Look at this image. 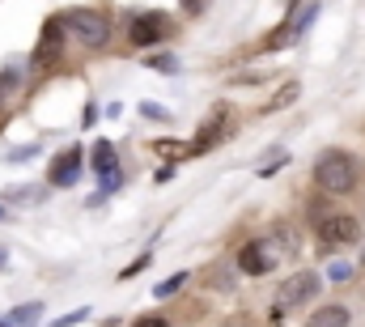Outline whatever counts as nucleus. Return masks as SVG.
Instances as JSON below:
<instances>
[{
    "label": "nucleus",
    "mask_w": 365,
    "mask_h": 327,
    "mask_svg": "<svg viewBox=\"0 0 365 327\" xmlns=\"http://www.w3.org/2000/svg\"><path fill=\"white\" fill-rule=\"evenodd\" d=\"M319 285H323V281H319L314 272H294L289 281H280L276 302H272V310H267V319H272V323H285V319H289V310H302L306 302H314Z\"/></svg>",
    "instance_id": "nucleus-1"
},
{
    "label": "nucleus",
    "mask_w": 365,
    "mask_h": 327,
    "mask_svg": "<svg viewBox=\"0 0 365 327\" xmlns=\"http://www.w3.org/2000/svg\"><path fill=\"white\" fill-rule=\"evenodd\" d=\"M314 179H319L323 191H335V196H344L357 187V162L353 154H344V149H331V154H323L319 162H314Z\"/></svg>",
    "instance_id": "nucleus-2"
},
{
    "label": "nucleus",
    "mask_w": 365,
    "mask_h": 327,
    "mask_svg": "<svg viewBox=\"0 0 365 327\" xmlns=\"http://www.w3.org/2000/svg\"><path fill=\"white\" fill-rule=\"evenodd\" d=\"M60 21H64V30L77 39V43H85V47H102L111 39V21L102 13H93V9H72Z\"/></svg>",
    "instance_id": "nucleus-3"
},
{
    "label": "nucleus",
    "mask_w": 365,
    "mask_h": 327,
    "mask_svg": "<svg viewBox=\"0 0 365 327\" xmlns=\"http://www.w3.org/2000/svg\"><path fill=\"white\" fill-rule=\"evenodd\" d=\"M314 225H319V242L323 246H344V242H357L361 238V225L349 213H327V217H319Z\"/></svg>",
    "instance_id": "nucleus-4"
},
{
    "label": "nucleus",
    "mask_w": 365,
    "mask_h": 327,
    "mask_svg": "<svg viewBox=\"0 0 365 327\" xmlns=\"http://www.w3.org/2000/svg\"><path fill=\"white\" fill-rule=\"evenodd\" d=\"M166 17L162 13H140V17H132V26H128V43L132 47H153V43H162L166 39Z\"/></svg>",
    "instance_id": "nucleus-5"
},
{
    "label": "nucleus",
    "mask_w": 365,
    "mask_h": 327,
    "mask_svg": "<svg viewBox=\"0 0 365 327\" xmlns=\"http://www.w3.org/2000/svg\"><path fill=\"white\" fill-rule=\"evenodd\" d=\"M276 251H267V242H247V246H242L238 251V268L242 272H247V276H267V272H272L276 268Z\"/></svg>",
    "instance_id": "nucleus-6"
},
{
    "label": "nucleus",
    "mask_w": 365,
    "mask_h": 327,
    "mask_svg": "<svg viewBox=\"0 0 365 327\" xmlns=\"http://www.w3.org/2000/svg\"><path fill=\"white\" fill-rule=\"evenodd\" d=\"M47 179H52L56 187H72V183H77V179H81V149H77V145H68L64 154L52 162Z\"/></svg>",
    "instance_id": "nucleus-7"
},
{
    "label": "nucleus",
    "mask_w": 365,
    "mask_h": 327,
    "mask_svg": "<svg viewBox=\"0 0 365 327\" xmlns=\"http://www.w3.org/2000/svg\"><path fill=\"white\" fill-rule=\"evenodd\" d=\"M267 246H276V255H280V260H294L298 251H302V234H298L289 221H276L272 230H267Z\"/></svg>",
    "instance_id": "nucleus-8"
},
{
    "label": "nucleus",
    "mask_w": 365,
    "mask_h": 327,
    "mask_svg": "<svg viewBox=\"0 0 365 327\" xmlns=\"http://www.w3.org/2000/svg\"><path fill=\"white\" fill-rule=\"evenodd\" d=\"M60 34H64V21L60 17H52L43 26V39H38V52H34V64H56V56H60Z\"/></svg>",
    "instance_id": "nucleus-9"
},
{
    "label": "nucleus",
    "mask_w": 365,
    "mask_h": 327,
    "mask_svg": "<svg viewBox=\"0 0 365 327\" xmlns=\"http://www.w3.org/2000/svg\"><path fill=\"white\" fill-rule=\"evenodd\" d=\"M221 132H225V111L217 107V111L208 115V123L196 132V145H191V154H208V149H212L217 140H221Z\"/></svg>",
    "instance_id": "nucleus-10"
},
{
    "label": "nucleus",
    "mask_w": 365,
    "mask_h": 327,
    "mask_svg": "<svg viewBox=\"0 0 365 327\" xmlns=\"http://www.w3.org/2000/svg\"><path fill=\"white\" fill-rule=\"evenodd\" d=\"M310 327H349V306H319L310 315Z\"/></svg>",
    "instance_id": "nucleus-11"
},
{
    "label": "nucleus",
    "mask_w": 365,
    "mask_h": 327,
    "mask_svg": "<svg viewBox=\"0 0 365 327\" xmlns=\"http://www.w3.org/2000/svg\"><path fill=\"white\" fill-rule=\"evenodd\" d=\"M93 170H98V179H107V174L119 170V162H115V145H107V140L93 145Z\"/></svg>",
    "instance_id": "nucleus-12"
},
{
    "label": "nucleus",
    "mask_w": 365,
    "mask_h": 327,
    "mask_svg": "<svg viewBox=\"0 0 365 327\" xmlns=\"http://www.w3.org/2000/svg\"><path fill=\"white\" fill-rule=\"evenodd\" d=\"M38 315H43L38 302H26V306H17L9 319H0V327H34V323H38Z\"/></svg>",
    "instance_id": "nucleus-13"
},
{
    "label": "nucleus",
    "mask_w": 365,
    "mask_h": 327,
    "mask_svg": "<svg viewBox=\"0 0 365 327\" xmlns=\"http://www.w3.org/2000/svg\"><path fill=\"white\" fill-rule=\"evenodd\" d=\"M298 94H302V85H298V81H289V85H280V89L272 94V103H267V111H285V107L294 103Z\"/></svg>",
    "instance_id": "nucleus-14"
},
{
    "label": "nucleus",
    "mask_w": 365,
    "mask_h": 327,
    "mask_svg": "<svg viewBox=\"0 0 365 327\" xmlns=\"http://www.w3.org/2000/svg\"><path fill=\"white\" fill-rule=\"evenodd\" d=\"M9 200H13V204H38L43 187H17V191H9Z\"/></svg>",
    "instance_id": "nucleus-15"
},
{
    "label": "nucleus",
    "mask_w": 365,
    "mask_h": 327,
    "mask_svg": "<svg viewBox=\"0 0 365 327\" xmlns=\"http://www.w3.org/2000/svg\"><path fill=\"white\" fill-rule=\"evenodd\" d=\"M183 281H187V276L179 272V276H170V281H162L153 293H157V297H170V293H179V289H183Z\"/></svg>",
    "instance_id": "nucleus-16"
},
{
    "label": "nucleus",
    "mask_w": 365,
    "mask_h": 327,
    "mask_svg": "<svg viewBox=\"0 0 365 327\" xmlns=\"http://www.w3.org/2000/svg\"><path fill=\"white\" fill-rule=\"evenodd\" d=\"M149 64H153L157 72H175V68H179V60H175V56H153Z\"/></svg>",
    "instance_id": "nucleus-17"
},
{
    "label": "nucleus",
    "mask_w": 365,
    "mask_h": 327,
    "mask_svg": "<svg viewBox=\"0 0 365 327\" xmlns=\"http://www.w3.org/2000/svg\"><path fill=\"white\" fill-rule=\"evenodd\" d=\"M140 115H144V119H166L170 111H166V107H157V103H140Z\"/></svg>",
    "instance_id": "nucleus-18"
},
{
    "label": "nucleus",
    "mask_w": 365,
    "mask_h": 327,
    "mask_svg": "<svg viewBox=\"0 0 365 327\" xmlns=\"http://www.w3.org/2000/svg\"><path fill=\"white\" fill-rule=\"evenodd\" d=\"M38 154V145H26V149H17V154H9V162H30Z\"/></svg>",
    "instance_id": "nucleus-19"
},
{
    "label": "nucleus",
    "mask_w": 365,
    "mask_h": 327,
    "mask_svg": "<svg viewBox=\"0 0 365 327\" xmlns=\"http://www.w3.org/2000/svg\"><path fill=\"white\" fill-rule=\"evenodd\" d=\"M85 315H89V310H72V315H64V319H60V323H52V327H72V323H81Z\"/></svg>",
    "instance_id": "nucleus-20"
},
{
    "label": "nucleus",
    "mask_w": 365,
    "mask_h": 327,
    "mask_svg": "<svg viewBox=\"0 0 365 327\" xmlns=\"http://www.w3.org/2000/svg\"><path fill=\"white\" fill-rule=\"evenodd\" d=\"M327 276H331V281H349V264H331Z\"/></svg>",
    "instance_id": "nucleus-21"
},
{
    "label": "nucleus",
    "mask_w": 365,
    "mask_h": 327,
    "mask_svg": "<svg viewBox=\"0 0 365 327\" xmlns=\"http://www.w3.org/2000/svg\"><path fill=\"white\" fill-rule=\"evenodd\" d=\"M132 327H170V323H166V319H157V315H153V319H140V323H132Z\"/></svg>",
    "instance_id": "nucleus-22"
},
{
    "label": "nucleus",
    "mask_w": 365,
    "mask_h": 327,
    "mask_svg": "<svg viewBox=\"0 0 365 327\" xmlns=\"http://www.w3.org/2000/svg\"><path fill=\"white\" fill-rule=\"evenodd\" d=\"M204 5H208V0H183V9H187V13H200Z\"/></svg>",
    "instance_id": "nucleus-23"
},
{
    "label": "nucleus",
    "mask_w": 365,
    "mask_h": 327,
    "mask_svg": "<svg viewBox=\"0 0 365 327\" xmlns=\"http://www.w3.org/2000/svg\"><path fill=\"white\" fill-rule=\"evenodd\" d=\"M225 327H255V323H247V319H230Z\"/></svg>",
    "instance_id": "nucleus-24"
},
{
    "label": "nucleus",
    "mask_w": 365,
    "mask_h": 327,
    "mask_svg": "<svg viewBox=\"0 0 365 327\" xmlns=\"http://www.w3.org/2000/svg\"><path fill=\"white\" fill-rule=\"evenodd\" d=\"M0 268H5V251H0Z\"/></svg>",
    "instance_id": "nucleus-25"
},
{
    "label": "nucleus",
    "mask_w": 365,
    "mask_h": 327,
    "mask_svg": "<svg viewBox=\"0 0 365 327\" xmlns=\"http://www.w3.org/2000/svg\"><path fill=\"white\" fill-rule=\"evenodd\" d=\"M5 217H9V213H5V209H0V221H5Z\"/></svg>",
    "instance_id": "nucleus-26"
}]
</instances>
